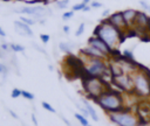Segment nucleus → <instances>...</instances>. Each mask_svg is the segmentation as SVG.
<instances>
[{"instance_id": "f257e3e1", "label": "nucleus", "mask_w": 150, "mask_h": 126, "mask_svg": "<svg viewBox=\"0 0 150 126\" xmlns=\"http://www.w3.org/2000/svg\"><path fill=\"white\" fill-rule=\"evenodd\" d=\"M93 35L98 36L101 40H103L114 51H117L120 44L124 40V34L120 32L116 27L110 24L105 19H103L94 29Z\"/></svg>"}, {"instance_id": "f03ea898", "label": "nucleus", "mask_w": 150, "mask_h": 126, "mask_svg": "<svg viewBox=\"0 0 150 126\" xmlns=\"http://www.w3.org/2000/svg\"><path fill=\"white\" fill-rule=\"evenodd\" d=\"M107 114L117 112L121 110L127 108L125 106V100L121 91H116L112 89L107 90L103 92L96 100H94Z\"/></svg>"}, {"instance_id": "7ed1b4c3", "label": "nucleus", "mask_w": 150, "mask_h": 126, "mask_svg": "<svg viewBox=\"0 0 150 126\" xmlns=\"http://www.w3.org/2000/svg\"><path fill=\"white\" fill-rule=\"evenodd\" d=\"M132 77V93L142 99L150 98V70L142 65H137V68L131 72Z\"/></svg>"}, {"instance_id": "20e7f679", "label": "nucleus", "mask_w": 150, "mask_h": 126, "mask_svg": "<svg viewBox=\"0 0 150 126\" xmlns=\"http://www.w3.org/2000/svg\"><path fill=\"white\" fill-rule=\"evenodd\" d=\"M82 86L88 98L96 100L103 92L110 89L109 84L102 77L84 76L82 78Z\"/></svg>"}, {"instance_id": "39448f33", "label": "nucleus", "mask_w": 150, "mask_h": 126, "mask_svg": "<svg viewBox=\"0 0 150 126\" xmlns=\"http://www.w3.org/2000/svg\"><path fill=\"white\" fill-rule=\"evenodd\" d=\"M82 61H83L84 76L104 78L109 74L108 60H104V58H83Z\"/></svg>"}, {"instance_id": "423d86ee", "label": "nucleus", "mask_w": 150, "mask_h": 126, "mask_svg": "<svg viewBox=\"0 0 150 126\" xmlns=\"http://www.w3.org/2000/svg\"><path fill=\"white\" fill-rule=\"evenodd\" d=\"M108 118L116 126H139L141 125V119L138 114L128 107L117 112L109 113Z\"/></svg>"}, {"instance_id": "0eeeda50", "label": "nucleus", "mask_w": 150, "mask_h": 126, "mask_svg": "<svg viewBox=\"0 0 150 126\" xmlns=\"http://www.w3.org/2000/svg\"><path fill=\"white\" fill-rule=\"evenodd\" d=\"M149 26H150V16L146 14V12L137 10V15L130 28V32H134L135 34H139V35H146V30Z\"/></svg>"}, {"instance_id": "6e6552de", "label": "nucleus", "mask_w": 150, "mask_h": 126, "mask_svg": "<svg viewBox=\"0 0 150 126\" xmlns=\"http://www.w3.org/2000/svg\"><path fill=\"white\" fill-rule=\"evenodd\" d=\"M111 82H112V84H114L118 90H121L122 92L132 93L134 85H132V77H131V74L124 72V74H122V75L114 76V77H111Z\"/></svg>"}, {"instance_id": "1a4fd4ad", "label": "nucleus", "mask_w": 150, "mask_h": 126, "mask_svg": "<svg viewBox=\"0 0 150 126\" xmlns=\"http://www.w3.org/2000/svg\"><path fill=\"white\" fill-rule=\"evenodd\" d=\"M87 44H88V46H91V47L95 48V49H97V50L101 51L103 55H105L108 58H111V57L115 55V52H116V51H114L103 40H101L98 36H95V35H91V36L88 38Z\"/></svg>"}, {"instance_id": "9d476101", "label": "nucleus", "mask_w": 150, "mask_h": 126, "mask_svg": "<svg viewBox=\"0 0 150 126\" xmlns=\"http://www.w3.org/2000/svg\"><path fill=\"white\" fill-rule=\"evenodd\" d=\"M15 13H20V14H27V15H32L36 21L40 20V18H42L43 15H46L47 13L50 14L52 12L49 9H47L43 6H25L18 9H14Z\"/></svg>"}, {"instance_id": "9b49d317", "label": "nucleus", "mask_w": 150, "mask_h": 126, "mask_svg": "<svg viewBox=\"0 0 150 126\" xmlns=\"http://www.w3.org/2000/svg\"><path fill=\"white\" fill-rule=\"evenodd\" d=\"M105 20H107L110 24H112L114 27H116L120 32H122L124 35L129 34V32H130V27H129L128 23L125 22L122 12H115V13L110 14Z\"/></svg>"}, {"instance_id": "f8f14e48", "label": "nucleus", "mask_w": 150, "mask_h": 126, "mask_svg": "<svg viewBox=\"0 0 150 126\" xmlns=\"http://www.w3.org/2000/svg\"><path fill=\"white\" fill-rule=\"evenodd\" d=\"M80 54L84 58H104V60H109L101 51H98L97 49H95V48H93L91 46H88V44L80 50Z\"/></svg>"}, {"instance_id": "ddd939ff", "label": "nucleus", "mask_w": 150, "mask_h": 126, "mask_svg": "<svg viewBox=\"0 0 150 126\" xmlns=\"http://www.w3.org/2000/svg\"><path fill=\"white\" fill-rule=\"evenodd\" d=\"M14 29H15V32H16L19 35L28 36V37H32V36H33V30L30 29V26L26 24L25 22H22V21H20V20L14 21Z\"/></svg>"}, {"instance_id": "4468645a", "label": "nucleus", "mask_w": 150, "mask_h": 126, "mask_svg": "<svg viewBox=\"0 0 150 126\" xmlns=\"http://www.w3.org/2000/svg\"><path fill=\"white\" fill-rule=\"evenodd\" d=\"M122 14H123V18L125 20V22L128 23V26L131 28L135 19H136V15H137V10L134 9V8H128V9H124L122 10Z\"/></svg>"}, {"instance_id": "2eb2a0df", "label": "nucleus", "mask_w": 150, "mask_h": 126, "mask_svg": "<svg viewBox=\"0 0 150 126\" xmlns=\"http://www.w3.org/2000/svg\"><path fill=\"white\" fill-rule=\"evenodd\" d=\"M82 104H83V106L88 110V113H89V117L94 120V121H98V116H97V113H96V111H95V108L93 107V105L88 102V100H86V99H82Z\"/></svg>"}, {"instance_id": "dca6fc26", "label": "nucleus", "mask_w": 150, "mask_h": 126, "mask_svg": "<svg viewBox=\"0 0 150 126\" xmlns=\"http://www.w3.org/2000/svg\"><path fill=\"white\" fill-rule=\"evenodd\" d=\"M59 49H60L62 52H64V54H67V55H70L71 51H73V46H71L69 42H60V43H59Z\"/></svg>"}, {"instance_id": "f3484780", "label": "nucleus", "mask_w": 150, "mask_h": 126, "mask_svg": "<svg viewBox=\"0 0 150 126\" xmlns=\"http://www.w3.org/2000/svg\"><path fill=\"white\" fill-rule=\"evenodd\" d=\"M121 56H122L124 60L129 61V62H134V52H132L131 49H124V50L121 52Z\"/></svg>"}, {"instance_id": "a211bd4d", "label": "nucleus", "mask_w": 150, "mask_h": 126, "mask_svg": "<svg viewBox=\"0 0 150 126\" xmlns=\"http://www.w3.org/2000/svg\"><path fill=\"white\" fill-rule=\"evenodd\" d=\"M9 49L13 52H23L25 51V47L18 43H9Z\"/></svg>"}, {"instance_id": "6ab92c4d", "label": "nucleus", "mask_w": 150, "mask_h": 126, "mask_svg": "<svg viewBox=\"0 0 150 126\" xmlns=\"http://www.w3.org/2000/svg\"><path fill=\"white\" fill-rule=\"evenodd\" d=\"M74 116H75V118L77 119V121H79V123H80L82 126H88V125H89L88 119H87L84 116H82L81 113H75Z\"/></svg>"}, {"instance_id": "aec40b11", "label": "nucleus", "mask_w": 150, "mask_h": 126, "mask_svg": "<svg viewBox=\"0 0 150 126\" xmlns=\"http://www.w3.org/2000/svg\"><path fill=\"white\" fill-rule=\"evenodd\" d=\"M20 21H22V22H25L26 24H28V26H32V24H34L35 22H38L34 18H27V16H21L20 18Z\"/></svg>"}, {"instance_id": "412c9836", "label": "nucleus", "mask_w": 150, "mask_h": 126, "mask_svg": "<svg viewBox=\"0 0 150 126\" xmlns=\"http://www.w3.org/2000/svg\"><path fill=\"white\" fill-rule=\"evenodd\" d=\"M68 4H69V0H57L56 1V7L59 9H64V8H67Z\"/></svg>"}, {"instance_id": "4be33fe9", "label": "nucleus", "mask_w": 150, "mask_h": 126, "mask_svg": "<svg viewBox=\"0 0 150 126\" xmlns=\"http://www.w3.org/2000/svg\"><path fill=\"white\" fill-rule=\"evenodd\" d=\"M41 105H42V107L45 108V110H47L48 112H52V113H56V110L49 104V103H47V102H42L41 103Z\"/></svg>"}, {"instance_id": "5701e85b", "label": "nucleus", "mask_w": 150, "mask_h": 126, "mask_svg": "<svg viewBox=\"0 0 150 126\" xmlns=\"http://www.w3.org/2000/svg\"><path fill=\"white\" fill-rule=\"evenodd\" d=\"M21 94H22V90H20V89H18V88H14L13 90H12V92H11V97L12 98H19V97H21Z\"/></svg>"}, {"instance_id": "b1692460", "label": "nucleus", "mask_w": 150, "mask_h": 126, "mask_svg": "<svg viewBox=\"0 0 150 126\" xmlns=\"http://www.w3.org/2000/svg\"><path fill=\"white\" fill-rule=\"evenodd\" d=\"M21 97H23L25 99H28V100H33L34 99V94L29 91H26V90H22V94Z\"/></svg>"}, {"instance_id": "393cba45", "label": "nucleus", "mask_w": 150, "mask_h": 126, "mask_svg": "<svg viewBox=\"0 0 150 126\" xmlns=\"http://www.w3.org/2000/svg\"><path fill=\"white\" fill-rule=\"evenodd\" d=\"M73 15H74V10H68V12H64V13L62 14V20H63V21H67V20L71 19V18H73Z\"/></svg>"}, {"instance_id": "a878e982", "label": "nucleus", "mask_w": 150, "mask_h": 126, "mask_svg": "<svg viewBox=\"0 0 150 126\" xmlns=\"http://www.w3.org/2000/svg\"><path fill=\"white\" fill-rule=\"evenodd\" d=\"M84 23L82 22V23H80V26L77 27V29H76V32H75V36H81L83 33H84Z\"/></svg>"}, {"instance_id": "bb28decb", "label": "nucleus", "mask_w": 150, "mask_h": 126, "mask_svg": "<svg viewBox=\"0 0 150 126\" xmlns=\"http://www.w3.org/2000/svg\"><path fill=\"white\" fill-rule=\"evenodd\" d=\"M87 5L86 4H83V2H81V4H76V5H74L73 6V8H71V10H74V12H79V10H83V8L86 7Z\"/></svg>"}, {"instance_id": "cd10ccee", "label": "nucleus", "mask_w": 150, "mask_h": 126, "mask_svg": "<svg viewBox=\"0 0 150 126\" xmlns=\"http://www.w3.org/2000/svg\"><path fill=\"white\" fill-rule=\"evenodd\" d=\"M139 5H141V7H142L145 12L150 13V5H149L146 1H144V0H139Z\"/></svg>"}, {"instance_id": "c85d7f7f", "label": "nucleus", "mask_w": 150, "mask_h": 126, "mask_svg": "<svg viewBox=\"0 0 150 126\" xmlns=\"http://www.w3.org/2000/svg\"><path fill=\"white\" fill-rule=\"evenodd\" d=\"M49 40H50V36H49L48 34H41V35H40V41H41L43 44H47V43L49 42Z\"/></svg>"}, {"instance_id": "c756f323", "label": "nucleus", "mask_w": 150, "mask_h": 126, "mask_svg": "<svg viewBox=\"0 0 150 126\" xmlns=\"http://www.w3.org/2000/svg\"><path fill=\"white\" fill-rule=\"evenodd\" d=\"M7 72H8V68H7V65H6L5 63H0V74L4 75V76H6Z\"/></svg>"}, {"instance_id": "7c9ffc66", "label": "nucleus", "mask_w": 150, "mask_h": 126, "mask_svg": "<svg viewBox=\"0 0 150 126\" xmlns=\"http://www.w3.org/2000/svg\"><path fill=\"white\" fill-rule=\"evenodd\" d=\"M77 107H79V110H80V112H81V114H82V116H84L86 118H88V117H89L88 110H87L84 106H80V105H77Z\"/></svg>"}, {"instance_id": "2f4dec72", "label": "nucleus", "mask_w": 150, "mask_h": 126, "mask_svg": "<svg viewBox=\"0 0 150 126\" xmlns=\"http://www.w3.org/2000/svg\"><path fill=\"white\" fill-rule=\"evenodd\" d=\"M90 7L91 8H100V7H102V4L98 2V1H91L90 2Z\"/></svg>"}, {"instance_id": "473e14b6", "label": "nucleus", "mask_w": 150, "mask_h": 126, "mask_svg": "<svg viewBox=\"0 0 150 126\" xmlns=\"http://www.w3.org/2000/svg\"><path fill=\"white\" fill-rule=\"evenodd\" d=\"M0 48L2 50H8L9 49V44H7V43H0Z\"/></svg>"}, {"instance_id": "72a5a7b5", "label": "nucleus", "mask_w": 150, "mask_h": 126, "mask_svg": "<svg viewBox=\"0 0 150 126\" xmlns=\"http://www.w3.org/2000/svg\"><path fill=\"white\" fill-rule=\"evenodd\" d=\"M42 2H43V5H50V4H54V2H56L57 0H41Z\"/></svg>"}, {"instance_id": "f704fd0d", "label": "nucleus", "mask_w": 150, "mask_h": 126, "mask_svg": "<svg viewBox=\"0 0 150 126\" xmlns=\"http://www.w3.org/2000/svg\"><path fill=\"white\" fill-rule=\"evenodd\" d=\"M109 15H110V12H109V9H105V10H103V13H102V16H103L104 19H107Z\"/></svg>"}, {"instance_id": "c9c22d12", "label": "nucleus", "mask_w": 150, "mask_h": 126, "mask_svg": "<svg viewBox=\"0 0 150 126\" xmlns=\"http://www.w3.org/2000/svg\"><path fill=\"white\" fill-rule=\"evenodd\" d=\"M8 112H9V114H11V116H12L14 119H18V118H19V117H18V114H16L14 111H12V110H8Z\"/></svg>"}, {"instance_id": "e433bc0d", "label": "nucleus", "mask_w": 150, "mask_h": 126, "mask_svg": "<svg viewBox=\"0 0 150 126\" xmlns=\"http://www.w3.org/2000/svg\"><path fill=\"white\" fill-rule=\"evenodd\" d=\"M32 121H33V124H34L35 126H38V120H36V117H35L34 113H32Z\"/></svg>"}, {"instance_id": "4c0bfd02", "label": "nucleus", "mask_w": 150, "mask_h": 126, "mask_svg": "<svg viewBox=\"0 0 150 126\" xmlns=\"http://www.w3.org/2000/svg\"><path fill=\"white\" fill-rule=\"evenodd\" d=\"M62 29H63V32H64L66 34H68V33H69V30H70L69 26H67V24H66V26H63V28H62Z\"/></svg>"}, {"instance_id": "58836bf2", "label": "nucleus", "mask_w": 150, "mask_h": 126, "mask_svg": "<svg viewBox=\"0 0 150 126\" xmlns=\"http://www.w3.org/2000/svg\"><path fill=\"white\" fill-rule=\"evenodd\" d=\"M22 1H25V2H27V4H35V2L41 1V0H22Z\"/></svg>"}, {"instance_id": "ea45409f", "label": "nucleus", "mask_w": 150, "mask_h": 126, "mask_svg": "<svg viewBox=\"0 0 150 126\" xmlns=\"http://www.w3.org/2000/svg\"><path fill=\"white\" fill-rule=\"evenodd\" d=\"M0 36H1V37H5V36H6V33H5V30H4L1 27H0Z\"/></svg>"}, {"instance_id": "a19ab883", "label": "nucleus", "mask_w": 150, "mask_h": 126, "mask_svg": "<svg viewBox=\"0 0 150 126\" xmlns=\"http://www.w3.org/2000/svg\"><path fill=\"white\" fill-rule=\"evenodd\" d=\"M91 9V7H90V5H87L84 8H83V12H89Z\"/></svg>"}, {"instance_id": "79ce46f5", "label": "nucleus", "mask_w": 150, "mask_h": 126, "mask_svg": "<svg viewBox=\"0 0 150 126\" xmlns=\"http://www.w3.org/2000/svg\"><path fill=\"white\" fill-rule=\"evenodd\" d=\"M62 120H63V123H64L67 126H71V125H70V123H69V121H68L66 118H63V117H62Z\"/></svg>"}, {"instance_id": "37998d69", "label": "nucleus", "mask_w": 150, "mask_h": 126, "mask_svg": "<svg viewBox=\"0 0 150 126\" xmlns=\"http://www.w3.org/2000/svg\"><path fill=\"white\" fill-rule=\"evenodd\" d=\"M82 2L86 4V5H89V4L91 2V0H82Z\"/></svg>"}, {"instance_id": "c03bdc74", "label": "nucleus", "mask_w": 150, "mask_h": 126, "mask_svg": "<svg viewBox=\"0 0 150 126\" xmlns=\"http://www.w3.org/2000/svg\"><path fill=\"white\" fill-rule=\"evenodd\" d=\"M146 35L150 36V26H149V28H148V30H146Z\"/></svg>"}, {"instance_id": "a18cd8bd", "label": "nucleus", "mask_w": 150, "mask_h": 126, "mask_svg": "<svg viewBox=\"0 0 150 126\" xmlns=\"http://www.w3.org/2000/svg\"><path fill=\"white\" fill-rule=\"evenodd\" d=\"M0 57H1V58L4 57V55H2V52H1V51H0Z\"/></svg>"}, {"instance_id": "49530a36", "label": "nucleus", "mask_w": 150, "mask_h": 126, "mask_svg": "<svg viewBox=\"0 0 150 126\" xmlns=\"http://www.w3.org/2000/svg\"><path fill=\"white\" fill-rule=\"evenodd\" d=\"M139 126H148V124H143V125H139Z\"/></svg>"}]
</instances>
